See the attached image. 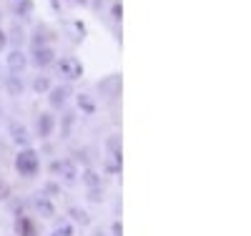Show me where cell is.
Here are the masks:
<instances>
[{
	"label": "cell",
	"instance_id": "obj_25",
	"mask_svg": "<svg viewBox=\"0 0 251 236\" xmlns=\"http://www.w3.org/2000/svg\"><path fill=\"white\" fill-rule=\"evenodd\" d=\"M111 13H113V20H121V13H123V8H121V3H113V8H111Z\"/></svg>",
	"mask_w": 251,
	"mask_h": 236
},
{
	"label": "cell",
	"instance_id": "obj_3",
	"mask_svg": "<svg viewBox=\"0 0 251 236\" xmlns=\"http://www.w3.org/2000/svg\"><path fill=\"white\" fill-rule=\"evenodd\" d=\"M53 171H55V174L66 181V184H75V179H78V168H75L73 161H55V163H53Z\"/></svg>",
	"mask_w": 251,
	"mask_h": 236
},
{
	"label": "cell",
	"instance_id": "obj_24",
	"mask_svg": "<svg viewBox=\"0 0 251 236\" xmlns=\"http://www.w3.org/2000/svg\"><path fill=\"white\" fill-rule=\"evenodd\" d=\"M8 196H10V186L5 181H0V201H5Z\"/></svg>",
	"mask_w": 251,
	"mask_h": 236
},
{
	"label": "cell",
	"instance_id": "obj_18",
	"mask_svg": "<svg viewBox=\"0 0 251 236\" xmlns=\"http://www.w3.org/2000/svg\"><path fill=\"white\" fill-rule=\"evenodd\" d=\"M46 38H48V30H46V28H38V30H35V38H33V46L40 48V46L46 43Z\"/></svg>",
	"mask_w": 251,
	"mask_h": 236
},
{
	"label": "cell",
	"instance_id": "obj_14",
	"mask_svg": "<svg viewBox=\"0 0 251 236\" xmlns=\"http://www.w3.org/2000/svg\"><path fill=\"white\" fill-rule=\"evenodd\" d=\"M106 171H108V174H118V171H121V154H108Z\"/></svg>",
	"mask_w": 251,
	"mask_h": 236
},
{
	"label": "cell",
	"instance_id": "obj_7",
	"mask_svg": "<svg viewBox=\"0 0 251 236\" xmlns=\"http://www.w3.org/2000/svg\"><path fill=\"white\" fill-rule=\"evenodd\" d=\"M98 91L106 98H116L121 93V76H108V78L98 80Z\"/></svg>",
	"mask_w": 251,
	"mask_h": 236
},
{
	"label": "cell",
	"instance_id": "obj_13",
	"mask_svg": "<svg viewBox=\"0 0 251 236\" xmlns=\"http://www.w3.org/2000/svg\"><path fill=\"white\" fill-rule=\"evenodd\" d=\"M68 213H71V216H73V221H78L80 226H88V224H91V216H88V213L83 211V209H78V206L68 209Z\"/></svg>",
	"mask_w": 251,
	"mask_h": 236
},
{
	"label": "cell",
	"instance_id": "obj_22",
	"mask_svg": "<svg viewBox=\"0 0 251 236\" xmlns=\"http://www.w3.org/2000/svg\"><path fill=\"white\" fill-rule=\"evenodd\" d=\"M71 30L75 33L73 35L75 40H83V35H86V26H83V23H71Z\"/></svg>",
	"mask_w": 251,
	"mask_h": 236
},
{
	"label": "cell",
	"instance_id": "obj_12",
	"mask_svg": "<svg viewBox=\"0 0 251 236\" xmlns=\"http://www.w3.org/2000/svg\"><path fill=\"white\" fill-rule=\"evenodd\" d=\"M78 108H80L83 113H88V116H93V113H96V103H93V98H91V96H86V93H80V96H78Z\"/></svg>",
	"mask_w": 251,
	"mask_h": 236
},
{
	"label": "cell",
	"instance_id": "obj_5",
	"mask_svg": "<svg viewBox=\"0 0 251 236\" xmlns=\"http://www.w3.org/2000/svg\"><path fill=\"white\" fill-rule=\"evenodd\" d=\"M25 66H28V58H25V53L20 51V48H15V51H10V53H8V71H10L13 76L23 73V71H25Z\"/></svg>",
	"mask_w": 251,
	"mask_h": 236
},
{
	"label": "cell",
	"instance_id": "obj_9",
	"mask_svg": "<svg viewBox=\"0 0 251 236\" xmlns=\"http://www.w3.org/2000/svg\"><path fill=\"white\" fill-rule=\"evenodd\" d=\"M53 128H55V116L53 113H40V118H38V136L48 138L53 133Z\"/></svg>",
	"mask_w": 251,
	"mask_h": 236
},
{
	"label": "cell",
	"instance_id": "obj_31",
	"mask_svg": "<svg viewBox=\"0 0 251 236\" xmlns=\"http://www.w3.org/2000/svg\"><path fill=\"white\" fill-rule=\"evenodd\" d=\"M93 236H106V234H103V231H100V229H98V231H96V234H93Z\"/></svg>",
	"mask_w": 251,
	"mask_h": 236
},
{
	"label": "cell",
	"instance_id": "obj_28",
	"mask_svg": "<svg viewBox=\"0 0 251 236\" xmlns=\"http://www.w3.org/2000/svg\"><path fill=\"white\" fill-rule=\"evenodd\" d=\"M123 234V226H121V221H116L113 224V236H121Z\"/></svg>",
	"mask_w": 251,
	"mask_h": 236
},
{
	"label": "cell",
	"instance_id": "obj_2",
	"mask_svg": "<svg viewBox=\"0 0 251 236\" xmlns=\"http://www.w3.org/2000/svg\"><path fill=\"white\" fill-rule=\"evenodd\" d=\"M58 73L66 80H78L83 76V63L78 58H73V55H66V58L58 60Z\"/></svg>",
	"mask_w": 251,
	"mask_h": 236
},
{
	"label": "cell",
	"instance_id": "obj_30",
	"mask_svg": "<svg viewBox=\"0 0 251 236\" xmlns=\"http://www.w3.org/2000/svg\"><path fill=\"white\" fill-rule=\"evenodd\" d=\"M75 3H80V5H88V0H75Z\"/></svg>",
	"mask_w": 251,
	"mask_h": 236
},
{
	"label": "cell",
	"instance_id": "obj_11",
	"mask_svg": "<svg viewBox=\"0 0 251 236\" xmlns=\"http://www.w3.org/2000/svg\"><path fill=\"white\" fill-rule=\"evenodd\" d=\"M15 234H18V236H38L33 219H28V216H18V221H15Z\"/></svg>",
	"mask_w": 251,
	"mask_h": 236
},
{
	"label": "cell",
	"instance_id": "obj_20",
	"mask_svg": "<svg viewBox=\"0 0 251 236\" xmlns=\"http://www.w3.org/2000/svg\"><path fill=\"white\" fill-rule=\"evenodd\" d=\"M106 146H108V154H121V138L118 136H111L106 141Z\"/></svg>",
	"mask_w": 251,
	"mask_h": 236
},
{
	"label": "cell",
	"instance_id": "obj_17",
	"mask_svg": "<svg viewBox=\"0 0 251 236\" xmlns=\"http://www.w3.org/2000/svg\"><path fill=\"white\" fill-rule=\"evenodd\" d=\"M83 181L88 184V188H98L100 186V176L96 174V171H86V174H83Z\"/></svg>",
	"mask_w": 251,
	"mask_h": 236
},
{
	"label": "cell",
	"instance_id": "obj_4",
	"mask_svg": "<svg viewBox=\"0 0 251 236\" xmlns=\"http://www.w3.org/2000/svg\"><path fill=\"white\" fill-rule=\"evenodd\" d=\"M33 206H35V211H38L43 219H53V216H55V206H53L50 196H46V194H35V196H33Z\"/></svg>",
	"mask_w": 251,
	"mask_h": 236
},
{
	"label": "cell",
	"instance_id": "obj_29",
	"mask_svg": "<svg viewBox=\"0 0 251 236\" xmlns=\"http://www.w3.org/2000/svg\"><path fill=\"white\" fill-rule=\"evenodd\" d=\"M5 43H8V38H5V33H3V30H0V51L5 48Z\"/></svg>",
	"mask_w": 251,
	"mask_h": 236
},
{
	"label": "cell",
	"instance_id": "obj_6",
	"mask_svg": "<svg viewBox=\"0 0 251 236\" xmlns=\"http://www.w3.org/2000/svg\"><path fill=\"white\" fill-rule=\"evenodd\" d=\"M53 60H55V53H53V48H48V46L35 48V51H33V58H30V63H33L35 68H46V66H50Z\"/></svg>",
	"mask_w": 251,
	"mask_h": 236
},
{
	"label": "cell",
	"instance_id": "obj_21",
	"mask_svg": "<svg viewBox=\"0 0 251 236\" xmlns=\"http://www.w3.org/2000/svg\"><path fill=\"white\" fill-rule=\"evenodd\" d=\"M88 201H91V204H100V201H103L100 186H98V188H88Z\"/></svg>",
	"mask_w": 251,
	"mask_h": 236
},
{
	"label": "cell",
	"instance_id": "obj_16",
	"mask_svg": "<svg viewBox=\"0 0 251 236\" xmlns=\"http://www.w3.org/2000/svg\"><path fill=\"white\" fill-rule=\"evenodd\" d=\"M8 91L13 96H20L23 93V80H18V76H8Z\"/></svg>",
	"mask_w": 251,
	"mask_h": 236
},
{
	"label": "cell",
	"instance_id": "obj_1",
	"mask_svg": "<svg viewBox=\"0 0 251 236\" xmlns=\"http://www.w3.org/2000/svg\"><path fill=\"white\" fill-rule=\"evenodd\" d=\"M38 168H40V161H38V154L33 151V148H23V151L15 156V171L20 176L33 179L38 174Z\"/></svg>",
	"mask_w": 251,
	"mask_h": 236
},
{
	"label": "cell",
	"instance_id": "obj_19",
	"mask_svg": "<svg viewBox=\"0 0 251 236\" xmlns=\"http://www.w3.org/2000/svg\"><path fill=\"white\" fill-rule=\"evenodd\" d=\"M50 236H73V226L63 221V224H60V226H58V229H55Z\"/></svg>",
	"mask_w": 251,
	"mask_h": 236
},
{
	"label": "cell",
	"instance_id": "obj_23",
	"mask_svg": "<svg viewBox=\"0 0 251 236\" xmlns=\"http://www.w3.org/2000/svg\"><path fill=\"white\" fill-rule=\"evenodd\" d=\"M30 10H33L30 0H23V3H20V5H15V13H18V15H23V18H25V15H28Z\"/></svg>",
	"mask_w": 251,
	"mask_h": 236
},
{
	"label": "cell",
	"instance_id": "obj_15",
	"mask_svg": "<svg viewBox=\"0 0 251 236\" xmlns=\"http://www.w3.org/2000/svg\"><path fill=\"white\" fill-rule=\"evenodd\" d=\"M33 91H35V93H46V91H50V80H48L46 76H38V78L33 80Z\"/></svg>",
	"mask_w": 251,
	"mask_h": 236
},
{
	"label": "cell",
	"instance_id": "obj_8",
	"mask_svg": "<svg viewBox=\"0 0 251 236\" xmlns=\"http://www.w3.org/2000/svg\"><path fill=\"white\" fill-rule=\"evenodd\" d=\"M68 96H71V85H55V88H50L48 101H50L53 108H63L66 101H68Z\"/></svg>",
	"mask_w": 251,
	"mask_h": 236
},
{
	"label": "cell",
	"instance_id": "obj_26",
	"mask_svg": "<svg viewBox=\"0 0 251 236\" xmlns=\"http://www.w3.org/2000/svg\"><path fill=\"white\" fill-rule=\"evenodd\" d=\"M13 43H23V30H13Z\"/></svg>",
	"mask_w": 251,
	"mask_h": 236
},
{
	"label": "cell",
	"instance_id": "obj_10",
	"mask_svg": "<svg viewBox=\"0 0 251 236\" xmlns=\"http://www.w3.org/2000/svg\"><path fill=\"white\" fill-rule=\"evenodd\" d=\"M10 136H13V141H15L18 146H25V148H28V143H30V133H28V128H25V126L10 123Z\"/></svg>",
	"mask_w": 251,
	"mask_h": 236
},
{
	"label": "cell",
	"instance_id": "obj_27",
	"mask_svg": "<svg viewBox=\"0 0 251 236\" xmlns=\"http://www.w3.org/2000/svg\"><path fill=\"white\" fill-rule=\"evenodd\" d=\"M46 194H58V186L55 184H46Z\"/></svg>",
	"mask_w": 251,
	"mask_h": 236
}]
</instances>
